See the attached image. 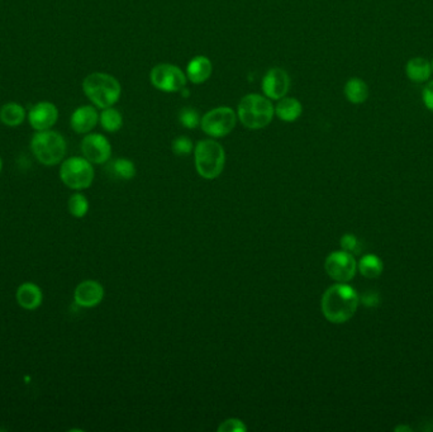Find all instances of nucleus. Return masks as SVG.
Wrapping results in <instances>:
<instances>
[{
    "mask_svg": "<svg viewBox=\"0 0 433 432\" xmlns=\"http://www.w3.org/2000/svg\"><path fill=\"white\" fill-rule=\"evenodd\" d=\"M275 116V108L270 99L264 95L247 94L241 99L237 108V117L242 125L249 130H261L271 123Z\"/></svg>",
    "mask_w": 433,
    "mask_h": 432,
    "instance_id": "obj_3",
    "label": "nucleus"
},
{
    "mask_svg": "<svg viewBox=\"0 0 433 432\" xmlns=\"http://www.w3.org/2000/svg\"><path fill=\"white\" fill-rule=\"evenodd\" d=\"M358 264L353 255L347 251H334L330 254L325 263V270L333 280L347 283L356 274Z\"/></svg>",
    "mask_w": 433,
    "mask_h": 432,
    "instance_id": "obj_9",
    "label": "nucleus"
},
{
    "mask_svg": "<svg viewBox=\"0 0 433 432\" xmlns=\"http://www.w3.org/2000/svg\"><path fill=\"white\" fill-rule=\"evenodd\" d=\"M237 113L231 107L214 108L201 119V130L214 138L226 137L234 130Z\"/></svg>",
    "mask_w": 433,
    "mask_h": 432,
    "instance_id": "obj_7",
    "label": "nucleus"
},
{
    "mask_svg": "<svg viewBox=\"0 0 433 432\" xmlns=\"http://www.w3.org/2000/svg\"><path fill=\"white\" fill-rule=\"evenodd\" d=\"M194 161L198 174L207 180H213L223 173L226 152L217 141L201 140L195 146Z\"/></svg>",
    "mask_w": 433,
    "mask_h": 432,
    "instance_id": "obj_4",
    "label": "nucleus"
},
{
    "mask_svg": "<svg viewBox=\"0 0 433 432\" xmlns=\"http://www.w3.org/2000/svg\"><path fill=\"white\" fill-rule=\"evenodd\" d=\"M31 150L39 163L54 166L61 163L66 155V141L60 132L37 131L32 137Z\"/></svg>",
    "mask_w": 433,
    "mask_h": 432,
    "instance_id": "obj_5",
    "label": "nucleus"
},
{
    "mask_svg": "<svg viewBox=\"0 0 433 432\" xmlns=\"http://www.w3.org/2000/svg\"><path fill=\"white\" fill-rule=\"evenodd\" d=\"M422 98L428 111L433 112V82H427V85L423 89Z\"/></svg>",
    "mask_w": 433,
    "mask_h": 432,
    "instance_id": "obj_29",
    "label": "nucleus"
},
{
    "mask_svg": "<svg viewBox=\"0 0 433 432\" xmlns=\"http://www.w3.org/2000/svg\"><path fill=\"white\" fill-rule=\"evenodd\" d=\"M15 300L19 306L27 311H33L39 307L44 301V295L41 288L33 283H25L17 289Z\"/></svg>",
    "mask_w": 433,
    "mask_h": 432,
    "instance_id": "obj_15",
    "label": "nucleus"
},
{
    "mask_svg": "<svg viewBox=\"0 0 433 432\" xmlns=\"http://www.w3.org/2000/svg\"><path fill=\"white\" fill-rule=\"evenodd\" d=\"M187 75L172 63H163L151 70V84L165 93H176L187 87Z\"/></svg>",
    "mask_w": 433,
    "mask_h": 432,
    "instance_id": "obj_8",
    "label": "nucleus"
},
{
    "mask_svg": "<svg viewBox=\"0 0 433 432\" xmlns=\"http://www.w3.org/2000/svg\"><path fill=\"white\" fill-rule=\"evenodd\" d=\"M68 208H69L70 214H73L76 218H82L85 217L89 211V202L85 195L76 193L70 197L68 202Z\"/></svg>",
    "mask_w": 433,
    "mask_h": 432,
    "instance_id": "obj_24",
    "label": "nucleus"
},
{
    "mask_svg": "<svg viewBox=\"0 0 433 432\" xmlns=\"http://www.w3.org/2000/svg\"><path fill=\"white\" fill-rule=\"evenodd\" d=\"M406 71H407L409 80L420 84L429 79V76L432 74V65L423 57H415V58H410L407 63Z\"/></svg>",
    "mask_w": 433,
    "mask_h": 432,
    "instance_id": "obj_18",
    "label": "nucleus"
},
{
    "mask_svg": "<svg viewBox=\"0 0 433 432\" xmlns=\"http://www.w3.org/2000/svg\"><path fill=\"white\" fill-rule=\"evenodd\" d=\"M84 157L92 163H106L112 156V144L101 133H88L82 138Z\"/></svg>",
    "mask_w": 433,
    "mask_h": 432,
    "instance_id": "obj_10",
    "label": "nucleus"
},
{
    "mask_svg": "<svg viewBox=\"0 0 433 432\" xmlns=\"http://www.w3.org/2000/svg\"><path fill=\"white\" fill-rule=\"evenodd\" d=\"M99 122V113L93 106L76 108L70 117V125L76 133H89Z\"/></svg>",
    "mask_w": 433,
    "mask_h": 432,
    "instance_id": "obj_14",
    "label": "nucleus"
},
{
    "mask_svg": "<svg viewBox=\"0 0 433 432\" xmlns=\"http://www.w3.org/2000/svg\"><path fill=\"white\" fill-rule=\"evenodd\" d=\"M345 97L352 104H363L369 97V88L363 79L352 78L345 84Z\"/></svg>",
    "mask_w": 433,
    "mask_h": 432,
    "instance_id": "obj_20",
    "label": "nucleus"
},
{
    "mask_svg": "<svg viewBox=\"0 0 433 432\" xmlns=\"http://www.w3.org/2000/svg\"><path fill=\"white\" fill-rule=\"evenodd\" d=\"M394 430H396V432H401V431L410 432L412 431V428H410V427H408V426H398V427H396Z\"/></svg>",
    "mask_w": 433,
    "mask_h": 432,
    "instance_id": "obj_31",
    "label": "nucleus"
},
{
    "mask_svg": "<svg viewBox=\"0 0 433 432\" xmlns=\"http://www.w3.org/2000/svg\"><path fill=\"white\" fill-rule=\"evenodd\" d=\"M101 128L109 133L120 131L123 125V117L118 109L113 107L106 108L99 116Z\"/></svg>",
    "mask_w": 433,
    "mask_h": 432,
    "instance_id": "obj_22",
    "label": "nucleus"
},
{
    "mask_svg": "<svg viewBox=\"0 0 433 432\" xmlns=\"http://www.w3.org/2000/svg\"><path fill=\"white\" fill-rule=\"evenodd\" d=\"M431 65H432V73H433V61H432V63H431Z\"/></svg>",
    "mask_w": 433,
    "mask_h": 432,
    "instance_id": "obj_33",
    "label": "nucleus"
},
{
    "mask_svg": "<svg viewBox=\"0 0 433 432\" xmlns=\"http://www.w3.org/2000/svg\"><path fill=\"white\" fill-rule=\"evenodd\" d=\"M171 149L176 156H188L194 150V144L190 138L187 136H180L172 141Z\"/></svg>",
    "mask_w": 433,
    "mask_h": 432,
    "instance_id": "obj_26",
    "label": "nucleus"
},
{
    "mask_svg": "<svg viewBox=\"0 0 433 432\" xmlns=\"http://www.w3.org/2000/svg\"><path fill=\"white\" fill-rule=\"evenodd\" d=\"M27 117L23 106L17 101H9L0 108V122L6 127H18Z\"/></svg>",
    "mask_w": 433,
    "mask_h": 432,
    "instance_id": "obj_17",
    "label": "nucleus"
},
{
    "mask_svg": "<svg viewBox=\"0 0 433 432\" xmlns=\"http://www.w3.org/2000/svg\"><path fill=\"white\" fill-rule=\"evenodd\" d=\"M74 298L76 304H79L80 307H95L104 298V288L101 283L95 280H84L76 287Z\"/></svg>",
    "mask_w": 433,
    "mask_h": 432,
    "instance_id": "obj_13",
    "label": "nucleus"
},
{
    "mask_svg": "<svg viewBox=\"0 0 433 432\" xmlns=\"http://www.w3.org/2000/svg\"><path fill=\"white\" fill-rule=\"evenodd\" d=\"M60 178L70 189L82 190L93 184L94 168L85 157L73 156L61 163Z\"/></svg>",
    "mask_w": 433,
    "mask_h": 432,
    "instance_id": "obj_6",
    "label": "nucleus"
},
{
    "mask_svg": "<svg viewBox=\"0 0 433 432\" xmlns=\"http://www.w3.org/2000/svg\"><path fill=\"white\" fill-rule=\"evenodd\" d=\"M108 173L120 180H132L136 176V165L131 160L120 157L108 165Z\"/></svg>",
    "mask_w": 433,
    "mask_h": 432,
    "instance_id": "obj_21",
    "label": "nucleus"
},
{
    "mask_svg": "<svg viewBox=\"0 0 433 432\" xmlns=\"http://www.w3.org/2000/svg\"><path fill=\"white\" fill-rule=\"evenodd\" d=\"M82 90L95 107L106 109L120 101L122 87L120 82L107 73H92L82 82Z\"/></svg>",
    "mask_w": 433,
    "mask_h": 432,
    "instance_id": "obj_2",
    "label": "nucleus"
},
{
    "mask_svg": "<svg viewBox=\"0 0 433 432\" xmlns=\"http://www.w3.org/2000/svg\"><path fill=\"white\" fill-rule=\"evenodd\" d=\"M341 247L342 250L347 251L350 254H358L361 250V245L358 242V237L351 233H346L341 238Z\"/></svg>",
    "mask_w": 433,
    "mask_h": 432,
    "instance_id": "obj_27",
    "label": "nucleus"
},
{
    "mask_svg": "<svg viewBox=\"0 0 433 432\" xmlns=\"http://www.w3.org/2000/svg\"><path fill=\"white\" fill-rule=\"evenodd\" d=\"M358 295L346 283H337L327 289L322 297V312L332 323H345L351 320L358 309Z\"/></svg>",
    "mask_w": 433,
    "mask_h": 432,
    "instance_id": "obj_1",
    "label": "nucleus"
},
{
    "mask_svg": "<svg viewBox=\"0 0 433 432\" xmlns=\"http://www.w3.org/2000/svg\"><path fill=\"white\" fill-rule=\"evenodd\" d=\"M246 430L247 427L239 419H228L223 421L218 427L220 432H245Z\"/></svg>",
    "mask_w": 433,
    "mask_h": 432,
    "instance_id": "obj_28",
    "label": "nucleus"
},
{
    "mask_svg": "<svg viewBox=\"0 0 433 432\" xmlns=\"http://www.w3.org/2000/svg\"><path fill=\"white\" fill-rule=\"evenodd\" d=\"M290 89V76L280 68H272L263 79V92L269 99L279 101L288 94Z\"/></svg>",
    "mask_w": 433,
    "mask_h": 432,
    "instance_id": "obj_12",
    "label": "nucleus"
},
{
    "mask_svg": "<svg viewBox=\"0 0 433 432\" xmlns=\"http://www.w3.org/2000/svg\"><path fill=\"white\" fill-rule=\"evenodd\" d=\"M383 261L377 255H371V254L365 255L358 263L360 273L368 279L377 278L383 273Z\"/></svg>",
    "mask_w": 433,
    "mask_h": 432,
    "instance_id": "obj_23",
    "label": "nucleus"
},
{
    "mask_svg": "<svg viewBox=\"0 0 433 432\" xmlns=\"http://www.w3.org/2000/svg\"><path fill=\"white\" fill-rule=\"evenodd\" d=\"M3 169V161H1V157H0V171Z\"/></svg>",
    "mask_w": 433,
    "mask_h": 432,
    "instance_id": "obj_32",
    "label": "nucleus"
},
{
    "mask_svg": "<svg viewBox=\"0 0 433 432\" xmlns=\"http://www.w3.org/2000/svg\"><path fill=\"white\" fill-rule=\"evenodd\" d=\"M179 121L184 128L194 130L198 125H201V117L198 111L193 108H182L179 113Z\"/></svg>",
    "mask_w": 433,
    "mask_h": 432,
    "instance_id": "obj_25",
    "label": "nucleus"
},
{
    "mask_svg": "<svg viewBox=\"0 0 433 432\" xmlns=\"http://www.w3.org/2000/svg\"><path fill=\"white\" fill-rule=\"evenodd\" d=\"M303 113L301 101L295 98H282L279 99L277 107H275V114L277 118L282 119L284 122H295L299 118Z\"/></svg>",
    "mask_w": 433,
    "mask_h": 432,
    "instance_id": "obj_19",
    "label": "nucleus"
},
{
    "mask_svg": "<svg viewBox=\"0 0 433 432\" xmlns=\"http://www.w3.org/2000/svg\"><path fill=\"white\" fill-rule=\"evenodd\" d=\"M361 301H363L365 306H368V307H377V304H379V302H380V298H379V295L375 293V292H366V293L363 295Z\"/></svg>",
    "mask_w": 433,
    "mask_h": 432,
    "instance_id": "obj_30",
    "label": "nucleus"
},
{
    "mask_svg": "<svg viewBox=\"0 0 433 432\" xmlns=\"http://www.w3.org/2000/svg\"><path fill=\"white\" fill-rule=\"evenodd\" d=\"M213 65L207 56H195L187 68V78L193 84H203L212 75Z\"/></svg>",
    "mask_w": 433,
    "mask_h": 432,
    "instance_id": "obj_16",
    "label": "nucleus"
},
{
    "mask_svg": "<svg viewBox=\"0 0 433 432\" xmlns=\"http://www.w3.org/2000/svg\"><path fill=\"white\" fill-rule=\"evenodd\" d=\"M58 116V108L54 103L42 101H38L30 109L27 118L33 130L46 131L56 125Z\"/></svg>",
    "mask_w": 433,
    "mask_h": 432,
    "instance_id": "obj_11",
    "label": "nucleus"
}]
</instances>
